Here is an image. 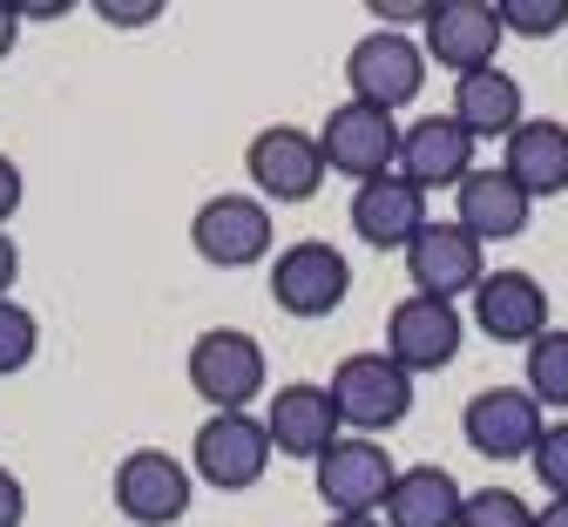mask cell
I'll use <instances>...</instances> for the list:
<instances>
[{"mask_svg":"<svg viewBox=\"0 0 568 527\" xmlns=\"http://www.w3.org/2000/svg\"><path fill=\"white\" fill-rule=\"evenodd\" d=\"M183 372H190V393L210 413H251L271 393V358H264L257 332H244V325L196 332L190 352H183Z\"/></svg>","mask_w":568,"mask_h":527,"instance_id":"6da1fadb","label":"cell"},{"mask_svg":"<svg viewBox=\"0 0 568 527\" xmlns=\"http://www.w3.org/2000/svg\"><path fill=\"white\" fill-rule=\"evenodd\" d=\"M325 393H332L345 433L379 439V433L406 426V413H413V372H399L386 352H352V358H338Z\"/></svg>","mask_w":568,"mask_h":527,"instance_id":"7a4b0ae2","label":"cell"},{"mask_svg":"<svg viewBox=\"0 0 568 527\" xmlns=\"http://www.w3.org/2000/svg\"><path fill=\"white\" fill-rule=\"evenodd\" d=\"M190 251L210 264V271H251V264H271L277 257V223H271V203L244 196V190H224L196 203L190 216Z\"/></svg>","mask_w":568,"mask_h":527,"instance_id":"3957f363","label":"cell"},{"mask_svg":"<svg viewBox=\"0 0 568 527\" xmlns=\"http://www.w3.org/2000/svg\"><path fill=\"white\" fill-rule=\"evenodd\" d=\"M271 433L257 413H210L190 439V474L217 494H251L271 474Z\"/></svg>","mask_w":568,"mask_h":527,"instance_id":"277c9868","label":"cell"},{"mask_svg":"<svg viewBox=\"0 0 568 527\" xmlns=\"http://www.w3.org/2000/svg\"><path fill=\"white\" fill-rule=\"evenodd\" d=\"M109 494H115V514L129 527H176L190 514L196 474H190V460L170 454V446H135V454H122Z\"/></svg>","mask_w":568,"mask_h":527,"instance_id":"5b68a950","label":"cell"},{"mask_svg":"<svg viewBox=\"0 0 568 527\" xmlns=\"http://www.w3.org/2000/svg\"><path fill=\"white\" fill-rule=\"evenodd\" d=\"M318 156H325V176H352V183H373V176H393L399 170V122L386 109H366V102H338L318 129Z\"/></svg>","mask_w":568,"mask_h":527,"instance_id":"8992f818","label":"cell"},{"mask_svg":"<svg viewBox=\"0 0 568 527\" xmlns=\"http://www.w3.org/2000/svg\"><path fill=\"white\" fill-rule=\"evenodd\" d=\"M352 291V264L325 237H298L271 257V305L284 318H332Z\"/></svg>","mask_w":568,"mask_h":527,"instance_id":"52a82bcc","label":"cell"},{"mask_svg":"<svg viewBox=\"0 0 568 527\" xmlns=\"http://www.w3.org/2000/svg\"><path fill=\"white\" fill-rule=\"evenodd\" d=\"M244 176L257 190V203H312L325 190V156H318V135L298 122H271L251 135L244 149Z\"/></svg>","mask_w":568,"mask_h":527,"instance_id":"ba28073f","label":"cell"},{"mask_svg":"<svg viewBox=\"0 0 568 527\" xmlns=\"http://www.w3.org/2000/svg\"><path fill=\"white\" fill-rule=\"evenodd\" d=\"M345 82H352V102H366V109H386L399 115L419 89H426V48L413 34H359L345 54Z\"/></svg>","mask_w":568,"mask_h":527,"instance_id":"9c48e42d","label":"cell"},{"mask_svg":"<svg viewBox=\"0 0 568 527\" xmlns=\"http://www.w3.org/2000/svg\"><path fill=\"white\" fill-rule=\"evenodd\" d=\"M393 480H399L393 454L379 439H359V433H338L318 454V467H312V487H318L325 514H379Z\"/></svg>","mask_w":568,"mask_h":527,"instance_id":"30bf717a","label":"cell"},{"mask_svg":"<svg viewBox=\"0 0 568 527\" xmlns=\"http://www.w3.org/2000/svg\"><path fill=\"white\" fill-rule=\"evenodd\" d=\"M460 338H467V318H460V305H447V297H399V305L386 312V358L399 365V372H447L454 358H460Z\"/></svg>","mask_w":568,"mask_h":527,"instance_id":"8fae6325","label":"cell"},{"mask_svg":"<svg viewBox=\"0 0 568 527\" xmlns=\"http://www.w3.org/2000/svg\"><path fill=\"white\" fill-rule=\"evenodd\" d=\"M541 426H548V413L535 406L528 386H480L460 406V439L474 446L480 460H528Z\"/></svg>","mask_w":568,"mask_h":527,"instance_id":"7c38bea8","label":"cell"},{"mask_svg":"<svg viewBox=\"0 0 568 527\" xmlns=\"http://www.w3.org/2000/svg\"><path fill=\"white\" fill-rule=\"evenodd\" d=\"M399 257H406L413 291H419V297H447V305L474 297V284L487 277V251L460 231L454 216H426V231H419Z\"/></svg>","mask_w":568,"mask_h":527,"instance_id":"4fadbf2b","label":"cell"},{"mask_svg":"<svg viewBox=\"0 0 568 527\" xmlns=\"http://www.w3.org/2000/svg\"><path fill=\"white\" fill-rule=\"evenodd\" d=\"M419 48H426V68H447L454 82L480 74L501 61V14L487 0H434V14L419 28Z\"/></svg>","mask_w":568,"mask_h":527,"instance_id":"5bb4252c","label":"cell"},{"mask_svg":"<svg viewBox=\"0 0 568 527\" xmlns=\"http://www.w3.org/2000/svg\"><path fill=\"white\" fill-rule=\"evenodd\" d=\"M467 305H474V325H480L494 345H535V338L548 332V291H541V277L521 271V264L487 271V277L474 284Z\"/></svg>","mask_w":568,"mask_h":527,"instance_id":"9a60e30c","label":"cell"},{"mask_svg":"<svg viewBox=\"0 0 568 527\" xmlns=\"http://www.w3.org/2000/svg\"><path fill=\"white\" fill-rule=\"evenodd\" d=\"M257 419H264V433H271V454H284V460H312V467H318L325 446L345 433V426H338V406H332V393H325L318 379L277 386L271 406H264Z\"/></svg>","mask_w":568,"mask_h":527,"instance_id":"2e32d148","label":"cell"},{"mask_svg":"<svg viewBox=\"0 0 568 527\" xmlns=\"http://www.w3.org/2000/svg\"><path fill=\"white\" fill-rule=\"evenodd\" d=\"M474 135L454 115H419L413 129H399V176L413 190H460L480 163H474Z\"/></svg>","mask_w":568,"mask_h":527,"instance_id":"e0dca14e","label":"cell"},{"mask_svg":"<svg viewBox=\"0 0 568 527\" xmlns=\"http://www.w3.org/2000/svg\"><path fill=\"white\" fill-rule=\"evenodd\" d=\"M352 237L373 244V251H406L419 231H426V190H413L399 170L393 176H373L352 190Z\"/></svg>","mask_w":568,"mask_h":527,"instance_id":"ac0fdd59","label":"cell"},{"mask_svg":"<svg viewBox=\"0 0 568 527\" xmlns=\"http://www.w3.org/2000/svg\"><path fill=\"white\" fill-rule=\"evenodd\" d=\"M454 223L487 251V244H508V237H521L528 223H535V203L521 196V183L494 163V170H474L460 190H454Z\"/></svg>","mask_w":568,"mask_h":527,"instance_id":"d6986e66","label":"cell"},{"mask_svg":"<svg viewBox=\"0 0 568 527\" xmlns=\"http://www.w3.org/2000/svg\"><path fill=\"white\" fill-rule=\"evenodd\" d=\"M501 170L521 183L528 203H548L568 190V122L555 115H528L508 142H501Z\"/></svg>","mask_w":568,"mask_h":527,"instance_id":"ffe728a7","label":"cell"},{"mask_svg":"<svg viewBox=\"0 0 568 527\" xmlns=\"http://www.w3.org/2000/svg\"><path fill=\"white\" fill-rule=\"evenodd\" d=\"M474 142H508L521 122H528V102H521V82L494 61L480 74H460L454 82V109H447Z\"/></svg>","mask_w":568,"mask_h":527,"instance_id":"44dd1931","label":"cell"},{"mask_svg":"<svg viewBox=\"0 0 568 527\" xmlns=\"http://www.w3.org/2000/svg\"><path fill=\"white\" fill-rule=\"evenodd\" d=\"M460 500H467V487L447 467H399L379 520L386 527H460Z\"/></svg>","mask_w":568,"mask_h":527,"instance_id":"7402d4cb","label":"cell"},{"mask_svg":"<svg viewBox=\"0 0 568 527\" xmlns=\"http://www.w3.org/2000/svg\"><path fill=\"white\" fill-rule=\"evenodd\" d=\"M521 358H528V379H521V386L535 393V406H541V413H548V406L568 413V325H548Z\"/></svg>","mask_w":568,"mask_h":527,"instance_id":"603a6c76","label":"cell"},{"mask_svg":"<svg viewBox=\"0 0 568 527\" xmlns=\"http://www.w3.org/2000/svg\"><path fill=\"white\" fill-rule=\"evenodd\" d=\"M34 352H41V318L28 305H14V297H0V379L28 372Z\"/></svg>","mask_w":568,"mask_h":527,"instance_id":"cb8c5ba5","label":"cell"},{"mask_svg":"<svg viewBox=\"0 0 568 527\" xmlns=\"http://www.w3.org/2000/svg\"><path fill=\"white\" fill-rule=\"evenodd\" d=\"M460 527H535V507L515 487H474L460 500Z\"/></svg>","mask_w":568,"mask_h":527,"instance_id":"d4e9b609","label":"cell"},{"mask_svg":"<svg viewBox=\"0 0 568 527\" xmlns=\"http://www.w3.org/2000/svg\"><path fill=\"white\" fill-rule=\"evenodd\" d=\"M501 34H521V41H548L568 28V0H501Z\"/></svg>","mask_w":568,"mask_h":527,"instance_id":"484cf974","label":"cell"},{"mask_svg":"<svg viewBox=\"0 0 568 527\" xmlns=\"http://www.w3.org/2000/svg\"><path fill=\"white\" fill-rule=\"evenodd\" d=\"M528 467H535V480L548 487V500H568V413L541 426V439H535Z\"/></svg>","mask_w":568,"mask_h":527,"instance_id":"4316f807","label":"cell"},{"mask_svg":"<svg viewBox=\"0 0 568 527\" xmlns=\"http://www.w3.org/2000/svg\"><path fill=\"white\" fill-rule=\"evenodd\" d=\"M426 14H434V0H373V21L386 34H406V28H426Z\"/></svg>","mask_w":568,"mask_h":527,"instance_id":"83f0119b","label":"cell"},{"mask_svg":"<svg viewBox=\"0 0 568 527\" xmlns=\"http://www.w3.org/2000/svg\"><path fill=\"white\" fill-rule=\"evenodd\" d=\"M95 14L109 28H150V21H163V0H95Z\"/></svg>","mask_w":568,"mask_h":527,"instance_id":"f1b7e54d","label":"cell"},{"mask_svg":"<svg viewBox=\"0 0 568 527\" xmlns=\"http://www.w3.org/2000/svg\"><path fill=\"white\" fill-rule=\"evenodd\" d=\"M21 196H28V176H21V163H14V156H0V231L14 223Z\"/></svg>","mask_w":568,"mask_h":527,"instance_id":"f546056e","label":"cell"},{"mask_svg":"<svg viewBox=\"0 0 568 527\" xmlns=\"http://www.w3.org/2000/svg\"><path fill=\"white\" fill-rule=\"evenodd\" d=\"M21 520H28V487H21V474L0 467V527H21Z\"/></svg>","mask_w":568,"mask_h":527,"instance_id":"4dcf8cb0","label":"cell"},{"mask_svg":"<svg viewBox=\"0 0 568 527\" xmlns=\"http://www.w3.org/2000/svg\"><path fill=\"white\" fill-rule=\"evenodd\" d=\"M14 277H21V244L0 231V297H14Z\"/></svg>","mask_w":568,"mask_h":527,"instance_id":"1f68e13d","label":"cell"},{"mask_svg":"<svg viewBox=\"0 0 568 527\" xmlns=\"http://www.w3.org/2000/svg\"><path fill=\"white\" fill-rule=\"evenodd\" d=\"M14 41H21V0H0V61L14 54Z\"/></svg>","mask_w":568,"mask_h":527,"instance_id":"d6a6232c","label":"cell"},{"mask_svg":"<svg viewBox=\"0 0 568 527\" xmlns=\"http://www.w3.org/2000/svg\"><path fill=\"white\" fill-rule=\"evenodd\" d=\"M535 527H568V500H548V507H535Z\"/></svg>","mask_w":568,"mask_h":527,"instance_id":"836d02e7","label":"cell"},{"mask_svg":"<svg viewBox=\"0 0 568 527\" xmlns=\"http://www.w3.org/2000/svg\"><path fill=\"white\" fill-rule=\"evenodd\" d=\"M325 527H386V520H379V514H332Z\"/></svg>","mask_w":568,"mask_h":527,"instance_id":"e575fe53","label":"cell"}]
</instances>
